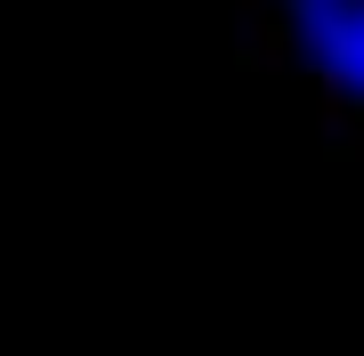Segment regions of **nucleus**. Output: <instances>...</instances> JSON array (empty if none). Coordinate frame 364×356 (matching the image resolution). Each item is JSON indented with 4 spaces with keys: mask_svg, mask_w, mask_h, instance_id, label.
<instances>
[{
    "mask_svg": "<svg viewBox=\"0 0 364 356\" xmlns=\"http://www.w3.org/2000/svg\"><path fill=\"white\" fill-rule=\"evenodd\" d=\"M291 25L308 41L316 73L364 97V0H291Z\"/></svg>",
    "mask_w": 364,
    "mask_h": 356,
    "instance_id": "f257e3e1",
    "label": "nucleus"
}]
</instances>
